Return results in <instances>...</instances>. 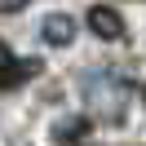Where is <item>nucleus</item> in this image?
<instances>
[{"label":"nucleus","mask_w":146,"mask_h":146,"mask_svg":"<svg viewBox=\"0 0 146 146\" xmlns=\"http://www.w3.org/2000/svg\"><path fill=\"white\" fill-rule=\"evenodd\" d=\"M89 31L98 40H124V18H119L111 5H93L89 9Z\"/></svg>","instance_id":"nucleus-1"},{"label":"nucleus","mask_w":146,"mask_h":146,"mask_svg":"<svg viewBox=\"0 0 146 146\" xmlns=\"http://www.w3.org/2000/svg\"><path fill=\"white\" fill-rule=\"evenodd\" d=\"M40 36H44V44L66 49V44L75 40V18H71V13H49L44 27H40Z\"/></svg>","instance_id":"nucleus-2"},{"label":"nucleus","mask_w":146,"mask_h":146,"mask_svg":"<svg viewBox=\"0 0 146 146\" xmlns=\"http://www.w3.org/2000/svg\"><path fill=\"white\" fill-rule=\"evenodd\" d=\"M36 71H40V62H36V58H22V62H9L5 71H0V89H13V84L31 80Z\"/></svg>","instance_id":"nucleus-3"},{"label":"nucleus","mask_w":146,"mask_h":146,"mask_svg":"<svg viewBox=\"0 0 146 146\" xmlns=\"http://www.w3.org/2000/svg\"><path fill=\"white\" fill-rule=\"evenodd\" d=\"M31 0H0V13H18V9H27Z\"/></svg>","instance_id":"nucleus-4"},{"label":"nucleus","mask_w":146,"mask_h":146,"mask_svg":"<svg viewBox=\"0 0 146 146\" xmlns=\"http://www.w3.org/2000/svg\"><path fill=\"white\" fill-rule=\"evenodd\" d=\"M13 62V53H9V44H5V40H0V71H5V66Z\"/></svg>","instance_id":"nucleus-5"}]
</instances>
